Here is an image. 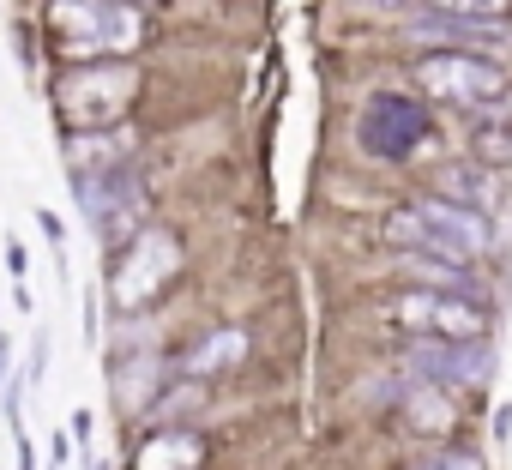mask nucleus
Returning <instances> with one entry per match:
<instances>
[{"instance_id":"f257e3e1","label":"nucleus","mask_w":512,"mask_h":470,"mask_svg":"<svg viewBox=\"0 0 512 470\" xmlns=\"http://www.w3.org/2000/svg\"><path fill=\"white\" fill-rule=\"evenodd\" d=\"M386 242L422 254V260H452V266H470L488 254L494 242V223L482 211H464L452 199H404L392 217H386Z\"/></svg>"},{"instance_id":"f03ea898","label":"nucleus","mask_w":512,"mask_h":470,"mask_svg":"<svg viewBox=\"0 0 512 470\" xmlns=\"http://www.w3.org/2000/svg\"><path fill=\"white\" fill-rule=\"evenodd\" d=\"M139 37H145V19L127 0H55L49 7V43L79 67L103 55H133Z\"/></svg>"},{"instance_id":"7ed1b4c3","label":"nucleus","mask_w":512,"mask_h":470,"mask_svg":"<svg viewBox=\"0 0 512 470\" xmlns=\"http://www.w3.org/2000/svg\"><path fill=\"white\" fill-rule=\"evenodd\" d=\"M133 91H139L133 61H91L61 79V115L73 133H109L121 121V109L133 103Z\"/></svg>"},{"instance_id":"20e7f679","label":"nucleus","mask_w":512,"mask_h":470,"mask_svg":"<svg viewBox=\"0 0 512 470\" xmlns=\"http://www.w3.org/2000/svg\"><path fill=\"white\" fill-rule=\"evenodd\" d=\"M416 91L434 97V103H446V109H488V115H506V109H494V103L512 97V85H506V73H500L494 61H482V55H452V49L416 61Z\"/></svg>"},{"instance_id":"39448f33","label":"nucleus","mask_w":512,"mask_h":470,"mask_svg":"<svg viewBox=\"0 0 512 470\" xmlns=\"http://www.w3.org/2000/svg\"><path fill=\"white\" fill-rule=\"evenodd\" d=\"M392 320L410 338H434V344H476L488 338V314L458 302V296H434V290H410L404 302H392Z\"/></svg>"},{"instance_id":"423d86ee","label":"nucleus","mask_w":512,"mask_h":470,"mask_svg":"<svg viewBox=\"0 0 512 470\" xmlns=\"http://www.w3.org/2000/svg\"><path fill=\"white\" fill-rule=\"evenodd\" d=\"M175 266H181L175 235H169V229H139V235H133V248H127L121 266H115V308H121V314L145 308V302L169 284Z\"/></svg>"},{"instance_id":"0eeeda50","label":"nucleus","mask_w":512,"mask_h":470,"mask_svg":"<svg viewBox=\"0 0 512 470\" xmlns=\"http://www.w3.org/2000/svg\"><path fill=\"white\" fill-rule=\"evenodd\" d=\"M404 368L428 386H482L494 374V344L476 338V344H434V338H410L404 350Z\"/></svg>"},{"instance_id":"6e6552de","label":"nucleus","mask_w":512,"mask_h":470,"mask_svg":"<svg viewBox=\"0 0 512 470\" xmlns=\"http://www.w3.org/2000/svg\"><path fill=\"white\" fill-rule=\"evenodd\" d=\"M410 43H446L452 55H506L512 49V19H446V13H422V19H410Z\"/></svg>"},{"instance_id":"1a4fd4ad","label":"nucleus","mask_w":512,"mask_h":470,"mask_svg":"<svg viewBox=\"0 0 512 470\" xmlns=\"http://www.w3.org/2000/svg\"><path fill=\"white\" fill-rule=\"evenodd\" d=\"M422 127H428V121H422L416 103H404V97H374V103L362 109V151L398 163V157L422 139Z\"/></svg>"},{"instance_id":"9d476101","label":"nucleus","mask_w":512,"mask_h":470,"mask_svg":"<svg viewBox=\"0 0 512 470\" xmlns=\"http://www.w3.org/2000/svg\"><path fill=\"white\" fill-rule=\"evenodd\" d=\"M440 187H446V199L452 205H464V211H494V199H500V187H494V175L488 169H470V163H452V169H440Z\"/></svg>"},{"instance_id":"9b49d317","label":"nucleus","mask_w":512,"mask_h":470,"mask_svg":"<svg viewBox=\"0 0 512 470\" xmlns=\"http://www.w3.org/2000/svg\"><path fill=\"white\" fill-rule=\"evenodd\" d=\"M410 272H416L422 284H434V296H464L470 308H482V302H488V290H482L464 266H452V260H416Z\"/></svg>"},{"instance_id":"f8f14e48","label":"nucleus","mask_w":512,"mask_h":470,"mask_svg":"<svg viewBox=\"0 0 512 470\" xmlns=\"http://www.w3.org/2000/svg\"><path fill=\"white\" fill-rule=\"evenodd\" d=\"M193 464H199V440H193V434H157V440L139 452L133 470H193Z\"/></svg>"},{"instance_id":"ddd939ff","label":"nucleus","mask_w":512,"mask_h":470,"mask_svg":"<svg viewBox=\"0 0 512 470\" xmlns=\"http://www.w3.org/2000/svg\"><path fill=\"white\" fill-rule=\"evenodd\" d=\"M241 350H247V338L241 332H217V338H205L193 356H187V374H211V368H235L241 362Z\"/></svg>"},{"instance_id":"4468645a","label":"nucleus","mask_w":512,"mask_h":470,"mask_svg":"<svg viewBox=\"0 0 512 470\" xmlns=\"http://www.w3.org/2000/svg\"><path fill=\"white\" fill-rule=\"evenodd\" d=\"M404 410H410L416 428H446L452 422V404L440 398V386H410V404Z\"/></svg>"},{"instance_id":"2eb2a0df","label":"nucleus","mask_w":512,"mask_h":470,"mask_svg":"<svg viewBox=\"0 0 512 470\" xmlns=\"http://www.w3.org/2000/svg\"><path fill=\"white\" fill-rule=\"evenodd\" d=\"M428 13H446V19H512V0H428Z\"/></svg>"},{"instance_id":"dca6fc26","label":"nucleus","mask_w":512,"mask_h":470,"mask_svg":"<svg viewBox=\"0 0 512 470\" xmlns=\"http://www.w3.org/2000/svg\"><path fill=\"white\" fill-rule=\"evenodd\" d=\"M410 470H488L482 458H470V452H452V446H440V452H422Z\"/></svg>"},{"instance_id":"f3484780","label":"nucleus","mask_w":512,"mask_h":470,"mask_svg":"<svg viewBox=\"0 0 512 470\" xmlns=\"http://www.w3.org/2000/svg\"><path fill=\"white\" fill-rule=\"evenodd\" d=\"M43 368H49V332H37V338H31V362H25V380L37 386V380H43Z\"/></svg>"},{"instance_id":"a211bd4d","label":"nucleus","mask_w":512,"mask_h":470,"mask_svg":"<svg viewBox=\"0 0 512 470\" xmlns=\"http://www.w3.org/2000/svg\"><path fill=\"white\" fill-rule=\"evenodd\" d=\"M7 272H13V284H25V272H31V254L19 235H7Z\"/></svg>"},{"instance_id":"6ab92c4d","label":"nucleus","mask_w":512,"mask_h":470,"mask_svg":"<svg viewBox=\"0 0 512 470\" xmlns=\"http://www.w3.org/2000/svg\"><path fill=\"white\" fill-rule=\"evenodd\" d=\"M13 386V338H0V392Z\"/></svg>"},{"instance_id":"aec40b11","label":"nucleus","mask_w":512,"mask_h":470,"mask_svg":"<svg viewBox=\"0 0 512 470\" xmlns=\"http://www.w3.org/2000/svg\"><path fill=\"white\" fill-rule=\"evenodd\" d=\"M19 470H37V446H31V434L19 428Z\"/></svg>"},{"instance_id":"412c9836","label":"nucleus","mask_w":512,"mask_h":470,"mask_svg":"<svg viewBox=\"0 0 512 470\" xmlns=\"http://www.w3.org/2000/svg\"><path fill=\"white\" fill-rule=\"evenodd\" d=\"M362 13H404V0H356Z\"/></svg>"}]
</instances>
